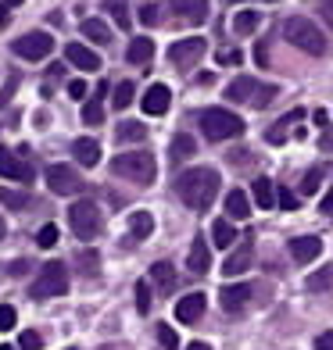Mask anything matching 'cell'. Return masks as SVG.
I'll list each match as a JSON object with an SVG mask.
<instances>
[{
	"label": "cell",
	"instance_id": "20",
	"mask_svg": "<svg viewBox=\"0 0 333 350\" xmlns=\"http://www.w3.org/2000/svg\"><path fill=\"white\" fill-rule=\"evenodd\" d=\"M251 268V240H244L241 243V250L233 254V258H226V265H222V275H241V272H247Z\"/></svg>",
	"mask_w": 333,
	"mask_h": 350
},
{
	"label": "cell",
	"instance_id": "5",
	"mask_svg": "<svg viewBox=\"0 0 333 350\" xmlns=\"http://www.w3.org/2000/svg\"><path fill=\"white\" fill-rule=\"evenodd\" d=\"M101 208L93 200H75L72 208H69V226L72 232L79 236V240H97L101 236Z\"/></svg>",
	"mask_w": 333,
	"mask_h": 350
},
{
	"label": "cell",
	"instance_id": "23",
	"mask_svg": "<svg viewBox=\"0 0 333 350\" xmlns=\"http://www.w3.org/2000/svg\"><path fill=\"white\" fill-rule=\"evenodd\" d=\"M154 232V218H151V211H133L130 215V240H147V236Z\"/></svg>",
	"mask_w": 333,
	"mask_h": 350
},
{
	"label": "cell",
	"instance_id": "27",
	"mask_svg": "<svg viewBox=\"0 0 333 350\" xmlns=\"http://www.w3.org/2000/svg\"><path fill=\"white\" fill-rule=\"evenodd\" d=\"M194 154H197V143L190 139L186 133H180L176 139H172V147H169V157H172L176 165H180V161H186V157H194Z\"/></svg>",
	"mask_w": 333,
	"mask_h": 350
},
{
	"label": "cell",
	"instance_id": "11",
	"mask_svg": "<svg viewBox=\"0 0 333 350\" xmlns=\"http://www.w3.org/2000/svg\"><path fill=\"white\" fill-rule=\"evenodd\" d=\"M323 254V240L319 236H294L291 240V258L297 261V265H308V261H315Z\"/></svg>",
	"mask_w": 333,
	"mask_h": 350
},
{
	"label": "cell",
	"instance_id": "18",
	"mask_svg": "<svg viewBox=\"0 0 333 350\" xmlns=\"http://www.w3.org/2000/svg\"><path fill=\"white\" fill-rule=\"evenodd\" d=\"M72 154H75V161H79V165L93 168V165L101 161V143H97V139H90V136H79V139L72 143Z\"/></svg>",
	"mask_w": 333,
	"mask_h": 350
},
{
	"label": "cell",
	"instance_id": "45",
	"mask_svg": "<svg viewBox=\"0 0 333 350\" xmlns=\"http://www.w3.org/2000/svg\"><path fill=\"white\" fill-rule=\"evenodd\" d=\"M158 11H162L158 4H144V8H140V22H144V25H158V18H162Z\"/></svg>",
	"mask_w": 333,
	"mask_h": 350
},
{
	"label": "cell",
	"instance_id": "60",
	"mask_svg": "<svg viewBox=\"0 0 333 350\" xmlns=\"http://www.w3.org/2000/svg\"><path fill=\"white\" fill-rule=\"evenodd\" d=\"M4 232H8V226H4V218H0V240H4Z\"/></svg>",
	"mask_w": 333,
	"mask_h": 350
},
{
	"label": "cell",
	"instance_id": "39",
	"mask_svg": "<svg viewBox=\"0 0 333 350\" xmlns=\"http://www.w3.org/2000/svg\"><path fill=\"white\" fill-rule=\"evenodd\" d=\"M14 322H18V311H14L11 304H0V332H11Z\"/></svg>",
	"mask_w": 333,
	"mask_h": 350
},
{
	"label": "cell",
	"instance_id": "28",
	"mask_svg": "<svg viewBox=\"0 0 333 350\" xmlns=\"http://www.w3.org/2000/svg\"><path fill=\"white\" fill-rule=\"evenodd\" d=\"M119 143H144L147 139V125L144 122H122L119 129H115Z\"/></svg>",
	"mask_w": 333,
	"mask_h": 350
},
{
	"label": "cell",
	"instance_id": "34",
	"mask_svg": "<svg viewBox=\"0 0 333 350\" xmlns=\"http://www.w3.org/2000/svg\"><path fill=\"white\" fill-rule=\"evenodd\" d=\"M0 200H4V208L22 211L25 204H29V193H22V189H0Z\"/></svg>",
	"mask_w": 333,
	"mask_h": 350
},
{
	"label": "cell",
	"instance_id": "44",
	"mask_svg": "<svg viewBox=\"0 0 333 350\" xmlns=\"http://www.w3.org/2000/svg\"><path fill=\"white\" fill-rule=\"evenodd\" d=\"M319 179H323V172H308V175H305V183H301V193L312 197L315 189H319Z\"/></svg>",
	"mask_w": 333,
	"mask_h": 350
},
{
	"label": "cell",
	"instance_id": "36",
	"mask_svg": "<svg viewBox=\"0 0 333 350\" xmlns=\"http://www.w3.org/2000/svg\"><path fill=\"white\" fill-rule=\"evenodd\" d=\"M58 226H54V221H47V226H40V232H36V243L43 247V250H51L54 243H58Z\"/></svg>",
	"mask_w": 333,
	"mask_h": 350
},
{
	"label": "cell",
	"instance_id": "19",
	"mask_svg": "<svg viewBox=\"0 0 333 350\" xmlns=\"http://www.w3.org/2000/svg\"><path fill=\"white\" fill-rule=\"evenodd\" d=\"M186 268L194 275H204L208 272V243H204V236H197L194 243H190V258H186Z\"/></svg>",
	"mask_w": 333,
	"mask_h": 350
},
{
	"label": "cell",
	"instance_id": "42",
	"mask_svg": "<svg viewBox=\"0 0 333 350\" xmlns=\"http://www.w3.org/2000/svg\"><path fill=\"white\" fill-rule=\"evenodd\" d=\"M108 11L115 14V22L122 29H130V11H125V4H119V0H108Z\"/></svg>",
	"mask_w": 333,
	"mask_h": 350
},
{
	"label": "cell",
	"instance_id": "1",
	"mask_svg": "<svg viewBox=\"0 0 333 350\" xmlns=\"http://www.w3.org/2000/svg\"><path fill=\"white\" fill-rule=\"evenodd\" d=\"M219 172L215 168H186L176 179V193L190 211H208V204L219 197Z\"/></svg>",
	"mask_w": 333,
	"mask_h": 350
},
{
	"label": "cell",
	"instance_id": "31",
	"mask_svg": "<svg viewBox=\"0 0 333 350\" xmlns=\"http://www.w3.org/2000/svg\"><path fill=\"white\" fill-rule=\"evenodd\" d=\"M212 240H215V247H233V240H236V229L230 226V218H219L215 226H212Z\"/></svg>",
	"mask_w": 333,
	"mask_h": 350
},
{
	"label": "cell",
	"instance_id": "55",
	"mask_svg": "<svg viewBox=\"0 0 333 350\" xmlns=\"http://www.w3.org/2000/svg\"><path fill=\"white\" fill-rule=\"evenodd\" d=\"M319 11H323V18H326V25L333 29V0H323V4H319Z\"/></svg>",
	"mask_w": 333,
	"mask_h": 350
},
{
	"label": "cell",
	"instance_id": "41",
	"mask_svg": "<svg viewBox=\"0 0 333 350\" xmlns=\"http://www.w3.org/2000/svg\"><path fill=\"white\" fill-rule=\"evenodd\" d=\"M276 86H258V93H255V100H251V104H255V107H265V104H273L276 100Z\"/></svg>",
	"mask_w": 333,
	"mask_h": 350
},
{
	"label": "cell",
	"instance_id": "38",
	"mask_svg": "<svg viewBox=\"0 0 333 350\" xmlns=\"http://www.w3.org/2000/svg\"><path fill=\"white\" fill-rule=\"evenodd\" d=\"M158 343H162L165 350H180V336H176V329H172V325H158Z\"/></svg>",
	"mask_w": 333,
	"mask_h": 350
},
{
	"label": "cell",
	"instance_id": "47",
	"mask_svg": "<svg viewBox=\"0 0 333 350\" xmlns=\"http://www.w3.org/2000/svg\"><path fill=\"white\" fill-rule=\"evenodd\" d=\"M43 347V340H40V332H33V329H25L22 332V350H40Z\"/></svg>",
	"mask_w": 333,
	"mask_h": 350
},
{
	"label": "cell",
	"instance_id": "8",
	"mask_svg": "<svg viewBox=\"0 0 333 350\" xmlns=\"http://www.w3.org/2000/svg\"><path fill=\"white\" fill-rule=\"evenodd\" d=\"M11 51L18 57H25V61H43V57H51L54 40H51V33H25L22 40L11 43Z\"/></svg>",
	"mask_w": 333,
	"mask_h": 350
},
{
	"label": "cell",
	"instance_id": "17",
	"mask_svg": "<svg viewBox=\"0 0 333 350\" xmlns=\"http://www.w3.org/2000/svg\"><path fill=\"white\" fill-rule=\"evenodd\" d=\"M305 115H308L305 107H294V111H287V115H283V118L273 125V129L265 133V139H269V143H283V139H287V133H291V129H294V125H297L301 118H305Z\"/></svg>",
	"mask_w": 333,
	"mask_h": 350
},
{
	"label": "cell",
	"instance_id": "46",
	"mask_svg": "<svg viewBox=\"0 0 333 350\" xmlns=\"http://www.w3.org/2000/svg\"><path fill=\"white\" fill-rule=\"evenodd\" d=\"M14 86H18V72H11L8 83H4V90H0V107H4V104L14 97Z\"/></svg>",
	"mask_w": 333,
	"mask_h": 350
},
{
	"label": "cell",
	"instance_id": "22",
	"mask_svg": "<svg viewBox=\"0 0 333 350\" xmlns=\"http://www.w3.org/2000/svg\"><path fill=\"white\" fill-rule=\"evenodd\" d=\"M151 57H154V40H147V36H136L130 43V51H125V61H130V65H147Z\"/></svg>",
	"mask_w": 333,
	"mask_h": 350
},
{
	"label": "cell",
	"instance_id": "25",
	"mask_svg": "<svg viewBox=\"0 0 333 350\" xmlns=\"http://www.w3.org/2000/svg\"><path fill=\"white\" fill-rule=\"evenodd\" d=\"M79 29H83V36L86 40H93V43H111V29H108V22H101V18H83V25H79Z\"/></svg>",
	"mask_w": 333,
	"mask_h": 350
},
{
	"label": "cell",
	"instance_id": "52",
	"mask_svg": "<svg viewBox=\"0 0 333 350\" xmlns=\"http://www.w3.org/2000/svg\"><path fill=\"white\" fill-rule=\"evenodd\" d=\"M169 4H172V8H176V11L183 14V18H186V14H190V8H194V4H197V0H169Z\"/></svg>",
	"mask_w": 333,
	"mask_h": 350
},
{
	"label": "cell",
	"instance_id": "16",
	"mask_svg": "<svg viewBox=\"0 0 333 350\" xmlns=\"http://www.w3.org/2000/svg\"><path fill=\"white\" fill-rule=\"evenodd\" d=\"M201 314H204V293H186V297H180L176 318H180L183 325H194Z\"/></svg>",
	"mask_w": 333,
	"mask_h": 350
},
{
	"label": "cell",
	"instance_id": "43",
	"mask_svg": "<svg viewBox=\"0 0 333 350\" xmlns=\"http://www.w3.org/2000/svg\"><path fill=\"white\" fill-rule=\"evenodd\" d=\"M276 204H280L283 211H294V208H297V200H294V189H287V186H283V189H276Z\"/></svg>",
	"mask_w": 333,
	"mask_h": 350
},
{
	"label": "cell",
	"instance_id": "9",
	"mask_svg": "<svg viewBox=\"0 0 333 350\" xmlns=\"http://www.w3.org/2000/svg\"><path fill=\"white\" fill-rule=\"evenodd\" d=\"M204 51H208V43H204L201 36H190V40H176L169 46V61L176 68H194L197 61L204 57Z\"/></svg>",
	"mask_w": 333,
	"mask_h": 350
},
{
	"label": "cell",
	"instance_id": "56",
	"mask_svg": "<svg viewBox=\"0 0 333 350\" xmlns=\"http://www.w3.org/2000/svg\"><path fill=\"white\" fill-rule=\"evenodd\" d=\"M319 211H323V215H330V218H333V189H330V193H326V197H323V200H319Z\"/></svg>",
	"mask_w": 333,
	"mask_h": 350
},
{
	"label": "cell",
	"instance_id": "49",
	"mask_svg": "<svg viewBox=\"0 0 333 350\" xmlns=\"http://www.w3.org/2000/svg\"><path fill=\"white\" fill-rule=\"evenodd\" d=\"M25 0H4V4H0V25H8V18H11V11L14 8H22Z\"/></svg>",
	"mask_w": 333,
	"mask_h": 350
},
{
	"label": "cell",
	"instance_id": "14",
	"mask_svg": "<svg viewBox=\"0 0 333 350\" xmlns=\"http://www.w3.org/2000/svg\"><path fill=\"white\" fill-rule=\"evenodd\" d=\"M65 57H69V65H75L79 72H97L101 68V57L90 51V46H83V43H69L65 46Z\"/></svg>",
	"mask_w": 333,
	"mask_h": 350
},
{
	"label": "cell",
	"instance_id": "26",
	"mask_svg": "<svg viewBox=\"0 0 333 350\" xmlns=\"http://www.w3.org/2000/svg\"><path fill=\"white\" fill-rule=\"evenodd\" d=\"M258 22H262L258 11H236V14H233V33H236V36H251V33L258 29Z\"/></svg>",
	"mask_w": 333,
	"mask_h": 350
},
{
	"label": "cell",
	"instance_id": "48",
	"mask_svg": "<svg viewBox=\"0 0 333 350\" xmlns=\"http://www.w3.org/2000/svg\"><path fill=\"white\" fill-rule=\"evenodd\" d=\"M244 54H241V46L236 51H219V65H241Z\"/></svg>",
	"mask_w": 333,
	"mask_h": 350
},
{
	"label": "cell",
	"instance_id": "12",
	"mask_svg": "<svg viewBox=\"0 0 333 350\" xmlns=\"http://www.w3.org/2000/svg\"><path fill=\"white\" fill-rule=\"evenodd\" d=\"M258 79H251V75H236L233 83L226 86V100H233V104H251L255 100V93H258Z\"/></svg>",
	"mask_w": 333,
	"mask_h": 350
},
{
	"label": "cell",
	"instance_id": "37",
	"mask_svg": "<svg viewBox=\"0 0 333 350\" xmlns=\"http://www.w3.org/2000/svg\"><path fill=\"white\" fill-rule=\"evenodd\" d=\"M330 286H333V268H323V272H315L308 279V290L312 293H323V290H330Z\"/></svg>",
	"mask_w": 333,
	"mask_h": 350
},
{
	"label": "cell",
	"instance_id": "50",
	"mask_svg": "<svg viewBox=\"0 0 333 350\" xmlns=\"http://www.w3.org/2000/svg\"><path fill=\"white\" fill-rule=\"evenodd\" d=\"M69 97L72 100H83L86 97V83H83V79H72V83H69Z\"/></svg>",
	"mask_w": 333,
	"mask_h": 350
},
{
	"label": "cell",
	"instance_id": "21",
	"mask_svg": "<svg viewBox=\"0 0 333 350\" xmlns=\"http://www.w3.org/2000/svg\"><path fill=\"white\" fill-rule=\"evenodd\" d=\"M151 282H154L162 293H172V290H176V268H172L169 261L151 265Z\"/></svg>",
	"mask_w": 333,
	"mask_h": 350
},
{
	"label": "cell",
	"instance_id": "35",
	"mask_svg": "<svg viewBox=\"0 0 333 350\" xmlns=\"http://www.w3.org/2000/svg\"><path fill=\"white\" fill-rule=\"evenodd\" d=\"M136 311L140 314H151V279H140L136 282Z\"/></svg>",
	"mask_w": 333,
	"mask_h": 350
},
{
	"label": "cell",
	"instance_id": "40",
	"mask_svg": "<svg viewBox=\"0 0 333 350\" xmlns=\"http://www.w3.org/2000/svg\"><path fill=\"white\" fill-rule=\"evenodd\" d=\"M186 22H194V25H201V22H208V0H197V4L190 8V14H186Z\"/></svg>",
	"mask_w": 333,
	"mask_h": 350
},
{
	"label": "cell",
	"instance_id": "13",
	"mask_svg": "<svg viewBox=\"0 0 333 350\" xmlns=\"http://www.w3.org/2000/svg\"><path fill=\"white\" fill-rule=\"evenodd\" d=\"M222 308H226L230 314H241L247 308V300H251V286L247 282H236V286H222Z\"/></svg>",
	"mask_w": 333,
	"mask_h": 350
},
{
	"label": "cell",
	"instance_id": "15",
	"mask_svg": "<svg viewBox=\"0 0 333 350\" xmlns=\"http://www.w3.org/2000/svg\"><path fill=\"white\" fill-rule=\"evenodd\" d=\"M144 111L147 115H165L169 111V104H172V93H169V86L165 83H154V86H147V93H144Z\"/></svg>",
	"mask_w": 333,
	"mask_h": 350
},
{
	"label": "cell",
	"instance_id": "3",
	"mask_svg": "<svg viewBox=\"0 0 333 350\" xmlns=\"http://www.w3.org/2000/svg\"><path fill=\"white\" fill-rule=\"evenodd\" d=\"M283 36H287V43H294L297 51H305L312 57H323L326 54V40H323V29H315L308 18H287L283 22Z\"/></svg>",
	"mask_w": 333,
	"mask_h": 350
},
{
	"label": "cell",
	"instance_id": "7",
	"mask_svg": "<svg viewBox=\"0 0 333 350\" xmlns=\"http://www.w3.org/2000/svg\"><path fill=\"white\" fill-rule=\"evenodd\" d=\"M47 186H51V193H58V197H72L83 189V175L72 165H51L47 168Z\"/></svg>",
	"mask_w": 333,
	"mask_h": 350
},
{
	"label": "cell",
	"instance_id": "6",
	"mask_svg": "<svg viewBox=\"0 0 333 350\" xmlns=\"http://www.w3.org/2000/svg\"><path fill=\"white\" fill-rule=\"evenodd\" d=\"M65 293H69V268L61 261H47L33 282V297L47 300V297H65Z\"/></svg>",
	"mask_w": 333,
	"mask_h": 350
},
{
	"label": "cell",
	"instance_id": "53",
	"mask_svg": "<svg viewBox=\"0 0 333 350\" xmlns=\"http://www.w3.org/2000/svg\"><path fill=\"white\" fill-rule=\"evenodd\" d=\"M255 61H258L262 68L269 65V46H265V43H255Z\"/></svg>",
	"mask_w": 333,
	"mask_h": 350
},
{
	"label": "cell",
	"instance_id": "54",
	"mask_svg": "<svg viewBox=\"0 0 333 350\" xmlns=\"http://www.w3.org/2000/svg\"><path fill=\"white\" fill-rule=\"evenodd\" d=\"M319 143H323V150H330V154H333V125H326V129H323Z\"/></svg>",
	"mask_w": 333,
	"mask_h": 350
},
{
	"label": "cell",
	"instance_id": "33",
	"mask_svg": "<svg viewBox=\"0 0 333 350\" xmlns=\"http://www.w3.org/2000/svg\"><path fill=\"white\" fill-rule=\"evenodd\" d=\"M133 97H136V86H133V83H119L115 93H111V104H115L119 111H125V107L133 104Z\"/></svg>",
	"mask_w": 333,
	"mask_h": 350
},
{
	"label": "cell",
	"instance_id": "61",
	"mask_svg": "<svg viewBox=\"0 0 333 350\" xmlns=\"http://www.w3.org/2000/svg\"><path fill=\"white\" fill-rule=\"evenodd\" d=\"M0 350H14V347H11V343H0Z\"/></svg>",
	"mask_w": 333,
	"mask_h": 350
},
{
	"label": "cell",
	"instance_id": "4",
	"mask_svg": "<svg viewBox=\"0 0 333 350\" xmlns=\"http://www.w3.org/2000/svg\"><path fill=\"white\" fill-rule=\"evenodd\" d=\"M201 133L208 136V139H233V136H241L244 133V122L233 115V111L226 107H208V111H201Z\"/></svg>",
	"mask_w": 333,
	"mask_h": 350
},
{
	"label": "cell",
	"instance_id": "30",
	"mask_svg": "<svg viewBox=\"0 0 333 350\" xmlns=\"http://www.w3.org/2000/svg\"><path fill=\"white\" fill-rule=\"evenodd\" d=\"M251 193H255V204H258V208H265V211L276 204V189H273V183H269V179H255Z\"/></svg>",
	"mask_w": 333,
	"mask_h": 350
},
{
	"label": "cell",
	"instance_id": "58",
	"mask_svg": "<svg viewBox=\"0 0 333 350\" xmlns=\"http://www.w3.org/2000/svg\"><path fill=\"white\" fill-rule=\"evenodd\" d=\"M312 118H315V125H319V129H326V111H323V107H319V111H315V115H312Z\"/></svg>",
	"mask_w": 333,
	"mask_h": 350
},
{
	"label": "cell",
	"instance_id": "29",
	"mask_svg": "<svg viewBox=\"0 0 333 350\" xmlns=\"http://www.w3.org/2000/svg\"><path fill=\"white\" fill-rule=\"evenodd\" d=\"M104 93H108V83L97 90V97L86 100V107H83V122H86V125H101V122H104V104H101Z\"/></svg>",
	"mask_w": 333,
	"mask_h": 350
},
{
	"label": "cell",
	"instance_id": "51",
	"mask_svg": "<svg viewBox=\"0 0 333 350\" xmlns=\"http://www.w3.org/2000/svg\"><path fill=\"white\" fill-rule=\"evenodd\" d=\"M315 350H333V329H330V332H319V336H315Z\"/></svg>",
	"mask_w": 333,
	"mask_h": 350
},
{
	"label": "cell",
	"instance_id": "10",
	"mask_svg": "<svg viewBox=\"0 0 333 350\" xmlns=\"http://www.w3.org/2000/svg\"><path fill=\"white\" fill-rule=\"evenodd\" d=\"M0 175L14 183H33V168H29L22 157H14L8 147H0Z\"/></svg>",
	"mask_w": 333,
	"mask_h": 350
},
{
	"label": "cell",
	"instance_id": "57",
	"mask_svg": "<svg viewBox=\"0 0 333 350\" xmlns=\"http://www.w3.org/2000/svg\"><path fill=\"white\" fill-rule=\"evenodd\" d=\"M29 272V261H14L11 265V275H25Z\"/></svg>",
	"mask_w": 333,
	"mask_h": 350
},
{
	"label": "cell",
	"instance_id": "24",
	"mask_svg": "<svg viewBox=\"0 0 333 350\" xmlns=\"http://www.w3.org/2000/svg\"><path fill=\"white\" fill-rule=\"evenodd\" d=\"M226 215L230 218H247L251 215V200H247L244 189H230L226 193Z\"/></svg>",
	"mask_w": 333,
	"mask_h": 350
},
{
	"label": "cell",
	"instance_id": "59",
	"mask_svg": "<svg viewBox=\"0 0 333 350\" xmlns=\"http://www.w3.org/2000/svg\"><path fill=\"white\" fill-rule=\"evenodd\" d=\"M183 350H212V347H208V343H201V340H194V343H186Z\"/></svg>",
	"mask_w": 333,
	"mask_h": 350
},
{
	"label": "cell",
	"instance_id": "32",
	"mask_svg": "<svg viewBox=\"0 0 333 350\" xmlns=\"http://www.w3.org/2000/svg\"><path fill=\"white\" fill-rule=\"evenodd\" d=\"M75 268H79V275H97V272H101V254H97V250L75 254Z\"/></svg>",
	"mask_w": 333,
	"mask_h": 350
},
{
	"label": "cell",
	"instance_id": "2",
	"mask_svg": "<svg viewBox=\"0 0 333 350\" xmlns=\"http://www.w3.org/2000/svg\"><path fill=\"white\" fill-rule=\"evenodd\" d=\"M111 172L119 175V179L133 183V186H151L158 179V165L147 150H130V154H119L115 161H111Z\"/></svg>",
	"mask_w": 333,
	"mask_h": 350
}]
</instances>
